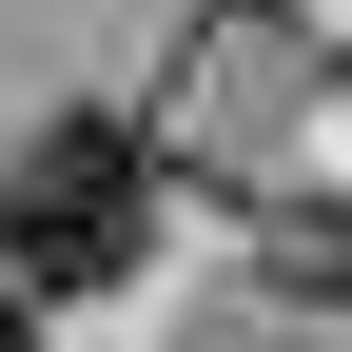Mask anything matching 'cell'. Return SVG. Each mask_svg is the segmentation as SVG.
Masks as SVG:
<instances>
[{
    "label": "cell",
    "instance_id": "1",
    "mask_svg": "<svg viewBox=\"0 0 352 352\" xmlns=\"http://www.w3.org/2000/svg\"><path fill=\"white\" fill-rule=\"evenodd\" d=\"M138 254H157V157L118 118H59L0 157V274L20 294H118Z\"/></svg>",
    "mask_w": 352,
    "mask_h": 352
},
{
    "label": "cell",
    "instance_id": "2",
    "mask_svg": "<svg viewBox=\"0 0 352 352\" xmlns=\"http://www.w3.org/2000/svg\"><path fill=\"white\" fill-rule=\"evenodd\" d=\"M0 352H39V314H20V294H0Z\"/></svg>",
    "mask_w": 352,
    "mask_h": 352
},
{
    "label": "cell",
    "instance_id": "3",
    "mask_svg": "<svg viewBox=\"0 0 352 352\" xmlns=\"http://www.w3.org/2000/svg\"><path fill=\"white\" fill-rule=\"evenodd\" d=\"M235 20H294V0H235Z\"/></svg>",
    "mask_w": 352,
    "mask_h": 352
}]
</instances>
